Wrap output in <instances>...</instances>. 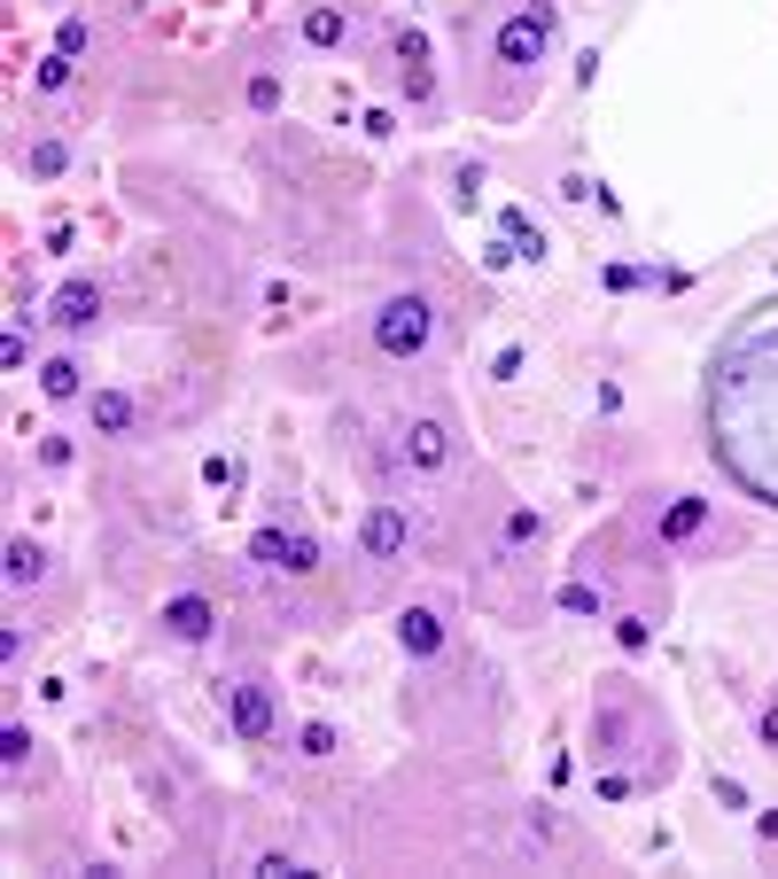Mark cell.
Here are the masks:
<instances>
[{"instance_id": "1", "label": "cell", "mask_w": 778, "mask_h": 879, "mask_svg": "<svg viewBox=\"0 0 778 879\" xmlns=\"http://www.w3.org/2000/svg\"><path fill=\"white\" fill-rule=\"evenodd\" d=\"M709 452L717 467L778 506V304L747 312L709 367Z\"/></svg>"}, {"instance_id": "2", "label": "cell", "mask_w": 778, "mask_h": 879, "mask_svg": "<svg viewBox=\"0 0 778 879\" xmlns=\"http://www.w3.org/2000/svg\"><path fill=\"white\" fill-rule=\"evenodd\" d=\"M428 342H437V304H428V296H390L374 312V350H390V359H420Z\"/></svg>"}, {"instance_id": "3", "label": "cell", "mask_w": 778, "mask_h": 879, "mask_svg": "<svg viewBox=\"0 0 778 879\" xmlns=\"http://www.w3.org/2000/svg\"><path fill=\"white\" fill-rule=\"evenodd\" d=\"M545 40H553V9H545V0H530V9H514V16L498 24L491 55H498L506 70H530V63L545 55Z\"/></svg>"}, {"instance_id": "4", "label": "cell", "mask_w": 778, "mask_h": 879, "mask_svg": "<svg viewBox=\"0 0 778 879\" xmlns=\"http://www.w3.org/2000/svg\"><path fill=\"white\" fill-rule=\"evenodd\" d=\"M218 709H226V724H234L241 740H273V724H281V717H273V692L257 685V677H226V685H218Z\"/></svg>"}, {"instance_id": "5", "label": "cell", "mask_w": 778, "mask_h": 879, "mask_svg": "<svg viewBox=\"0 0 778 879\" xmlns=\"http://www.w3.org/2000/svg\"><path fill=\"white\" fill-rule=\"evenodd\" d=\"M249 561L266 568V576H312V568H319V545H312L304 530H281V521H273V530L249 538Z\"/></svg>"}, {"instance_id": "6", "label": "cell", "mask_w": 778, "mask_h": 879, "mask_svg": "<svg viewBox=\"0 0 778 879\" xmlns=\"http://www.w3.org/2000/svg\"><path fill=\"white\" fill-rule=\"evenodd\" d=\"M359 553H367L374 568H397V553H405V514H397V506H367V521H359Z\"/></svg>"}, {"instance_id": "7", "label": "cell", "mask_w": 778, "mask_h": 879, "mask_svg": "<svg viewBox=\"0 0 778 879\" xmlns=\"http://www.w3.org/2000/svg\"><path fill=\"white\" fill-rule=\"evenodd\" d=\"M164 623H171V639H188V646H203V639H211V623H218V615H211V599H203V591H180V599H171V607H164Z\"/></svg>"}, {"instance_id": "8", "label": "cell", "mask_w": 778, "mask_h": 879, "mask_svg": "<svg viewBox=\"0 0 778 879\" xmlns=\"http://www.w3.org/2000/svg\"><path fill=\"white\" fill-rule=\"evenodd\" d=\"M405 467H420V475L444 467V420H405Z\"/></svg>"}, {"instance_id": "9", "label": "cell", "mask_w": 778, "mask_h": 879, "mask_svg": "<svg viewBox=\"0 0 778 879\" xmlns=\"http://www.w3.org/2000/svg\"><path fill=\"white\" fill-rule=\"evenodd\" d=\"M94 312H102V289H94V281H70L63 296H47V319H55V327H86Z\"/></svg>"}, {"instance_id": "10", "label": "cell", "mask_w": 778, "mask_h": 879, "mask_svg": "<svg viewBox=\"0 0 778 879\" xmlns=\"http://www.w3.org/2000/svg\"><path fill=\"white\" fill-rule=\"evenodd\" d=\"M397 639H405V654H437V646H444V623H437L428 607H405V615H397Z\"/></svg>"}, {"instance_id": "11", "label": "cell", "mask_w": 778, "mask_h": 879, "mask_svg": "<svg viewBox=\"0 0 778 879\" xmlns=\"http://www.w3.org/2000/svg\"><path fill=\"white\" fill-rule=\"evenodd\" d=\"M9 576H16V584H40V576H47V553H40L32 538H16V545H9Z\"/></svg>"}, {"instance_id": "12", "label": "cell", "mask_w": 778, "mask_h": 879, "mask_svg": "<svg viewBox=\"0 0 778 879\" xmlns=\"http://www.w3.org/2000/svg\"><path fill=\"white\" fill-rule=\"evenodd\" d=\"M701 514H709L701 498H677V506L662 514V538H694V530H701Z\"/></svg>"}, {"instance_id": "13", "label": "cell", "mask_w": 778, "mask_h": 879, "mask_svg": "<svg viewBox=\"0 0 778 879\" xmlns=\"http://www.w3.org/2000/svg\"><path fill=\"white\" fill-rule=\"evenodd\" d=\"M94 428H133V397L102 390V397H94Z\"/></svg>"}, {"instance_id": "14", "label": "cell", "mask_w": 778, "mask_h": 879, "mask_svg": "<svg viewBox=\"0 0 778 879\" xmlns=\"http://www.w3.org/2000/svg\"><path fill=\"white\" fill-rule=\"evenodd\" d=\"M304 40H312V47H335V40H342V16H335V9H312V16H304Z\"/></svg>"}, {"instance_id": "15", "label": "cell", "mask_w": 778, "mask_h": 879, "mask_svg": "<svg viewBox=\"0 0 778 879\" xmlns=\"http://www.w3.org/2000/svg\"><path fill=\"white\" fill-rule=\"evenodd\" d=\"M40 382H47V397H70V390H78V367H70V359H47Z\"/></svg>"}, {"instance_id": "16", "label": "cell", "mask_w": 778, "mask_h": 879, "mask_svg": "<svg viewBox=\"0 0 778 879\" xmlns=\"http://www.w3.org/2000/svg\"><path fill=\"white\" fill-rule=\"evenodd\" d=\"M405 86H413V94H428V47H420V40H405Z\"/></svg>"}, {"instance_id": "17", "label": "cell", "mask_w": 778, "mask_h": 879, "mask_svg": "<svg viewBox=\"0 0 778 879\" xmlns=\"http://www.w3.org/2000/svg\"><path fill=\"white\" fill-rule=\"evenodd\" d=\"M304 755H312V763L335 755V732H327V724H304Z\"/></svg>"}, {"instance_id": "18", "label": "cell", "mask_w": 778, "mask_h": 879, "mask_svg": "<svg viewBox=\"0 0 778 879\" xmlns=\"http://www.w3.org/2000/svg\"><path fill=\"white\" fill-rule=\"evenodd\" d=\"M763 740H770V747H778V709H770V717H763Z\"/></svg>"}]
</instances>
